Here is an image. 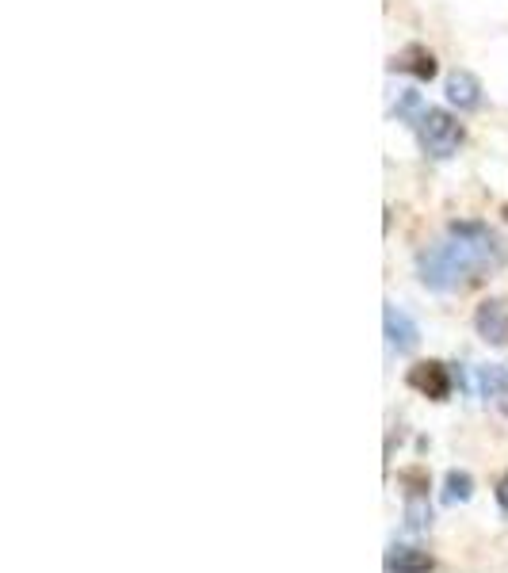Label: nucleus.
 Listing matches in <instances>:
<instances>
[{"instance_id": "7ed1b4c3", "label": "nucleus", "mask_w": 508, "mask_h": 573, "mask_svg": "<svg viewBox=\"0 0 508 573\" xmlns=\"http://www.w3.org/2000/svg\"><path fill=\"white\" fill-rule=\"evenodd\" d=\"M398 482L405 486V528L409 531H428L432 524V505H428V474L421 467H409L398 474Z\"/></svg>"}, {"instance_id": "6e6552de", "label": "nucleus", "mask_w": 508, "mask_h": 573, "mask_svg": "<svg viewBox=\"0 0 508 573\" xmlns=\"http://www.w3.org/2000/svg\"><path fill=\"white\" fill-rule=\"evenodd\" d=\"M447 104L459 107V111H478L482 107V81L474 77V73H466V69H455L451 77H447Z\"/></svg>"}, {"instance_id": "ddd939ff", "label": "nucleus", "mask_w": 508, "mask_h": 573, "mask_svg": "<svg viewBox=\"0 0 508 573\" xmlns=\"http://www.w3.org/2000/svg\"><path fill=\"white\" fill-rule=\"evenodd\" d=\"M501 214H505V222H508V203H505V211H501Z\"/></svg>"}, {"instance_id": "1a4fd4ad", "label": "nucleus", "mask_w": 508, "mask_h": 573, "mask_svg": "<svg viewBox=\"0 0 508 573\" xmlns=\"http://www.w3.org/2000/svg\"><path fill=\"white\" fill-rule=\"evenodd\" d=\"M390 69H394V73H409V77H417V81H432V77L440 73L436 54L424 50V46H405L402 54H394Z\"/></svg>"}, {"instance_id": "20e7f679", "label": "nucleus", "mask_w": 508, "mask_h": 573, "mask_svg": "<svg viewBox=\"0 0 508 573\" xmlns=\"http://www.w3.org/2000/svg\"><path fill=\"white\" fill-rule=\"evenodd\" d=\"M382 333H386L390 352H398V356L417 352V344H421V329H417V321L409 318L405 310H398L394 302H386V306H382Z\"/></svg>"}, {"instance_id": "423d86ee", "label": "nucleus", "mask_w": 508, "mask_h": 573, "mask_svg": "<svg viewBox=\"0 0 508 573\" xmlns=\"http://www.w3.org/2000/svg\"><path fill=\"white\" fill-rule=\"evenodd\" d=\"M409 386L432 402H447L451 398V371L440 360L417 363V367H409Z\"/></svg>"}, {"instance_id": "0eeeda50", "label": "nucleus", "mask_w": 508, "mask_h": 573, "mask_svg": "<svg viewBox=\"0 0 508 573\" xmlns=\"http://www.w3.org/2000/svg\"><path fill=\"white\" fill-rule=\"evenodd\" d=\"M382 570L386 573H432L436 570V558L421 547H405V543H394L386 558H382Z\"/></svg>"}, {"instance_id": "39448f33", "label": "nucleus", "mask_w": 508, "mask_h": 573, "mask_svg": "<svg viewBox=\"0 0 508 573\" xmlns=\"http://www.w3.org/2000/svg\"><path fill=\"white\" fill-rule=\"evenodd\" d=\"M474 329L478 337L493 344V348H508V302L501 298H486L478 310H474Z\"/></svg>"}, {"instance_id": "f257e3e1", "label": "nucleus", "mask_w": 508, "mask_h": 573, "mask_svg": "<svg viewBox=\"0 0 508 573\" xmlns=\"http://www.w3.org/2000/svg\"><path fill=\"white\" fill-rule=\"evenodd\" d=\"M505 264V245L482 222H451L447 241L417 256V276L432 291H466Z\"/></svg>"}, {"instance_id": "9b49d317", "label": "nucleus", "mask_w": 508, "mask_h": 573, "mask_svg": "<svg viewBox=\"0 0 508 573\" xmlns=\"http://www.w3.org/2000/svg\"><path fill=\"white\" fill-rule=\"evenodd\" d=\"M470 497H474V478H470L466 470H447L440 501H444V505H466Z\"/></svg>"}, {"instance_id": "f03ea898", "label": "nucleus", "mask_w": 508, "mask_h": 573, "mask_svg": "<svg viewBox=\"0 0 508 573\" xmlns=\"http://www.w3.org/2000/svg\"><path fill=\"white\" fill-rule=\"evenodd\" d=\"M413 130H417V142H421L424 157H432V161L455 157L459 146L466 142L463 123L451 111H444V107H424V115L413 123Z\"/></svg>"}, {"instance_id": "9d476101", "label": "nucleus", "mask_w": 508, "mask_h": 573, "mask_svg": "<svg viewBox=\"0 0 508 573\" xmlns=\"http://www.w3.org/2000/svg\"><path fill=\"white\" fill-rule=\"evenodd\" d=\"M474 386H478L482 398H508V367L505 363H486V367H478Z\"/></svg>"}, {"instance_id": "4468645a", "label": "nucleus", "mask_w": 508, "mask_h": 573, "mask_svg": "<svg viewBox=\"0 0 508 573\" xmlns=\"http://www.w3.org/2000/svg\"><path fill=\"white\" fill-rule=\"evenodd\" d=\"M505 413H508V402H505Z\"/></svg>"}, {"instance_id": "f8f14e48", "label": "nucleus", "mask_w": 508, "mask_h": 573, "mask_svg": "<svg viewBox=\"0 0 508 573\" xmlns=\"http://www.w3.org/2000/svg\"><path fill=\"white\" fill-rule=\"evenodd\" d=\"M493 497H497V509H501V516L508 520V470L501 474V482H497V489H493Z\"/></svg>"}]
</instances>
